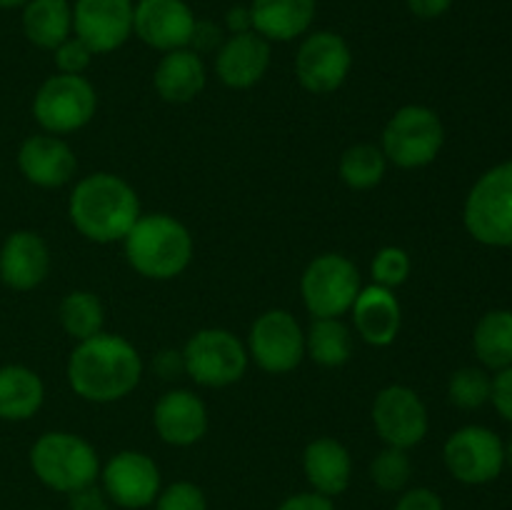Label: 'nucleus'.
<instances>
[{"label":"nucleus","instance_id":"1","mask_svg":"<svg viewBox=\"0 0 512 510\" xmlns=\"http://www.w3.org/2000/svg\"><path fill=\"white\" fill-rule=\"evenodd\" d=\"M65 373L78 398L88 403H115L138 388L143 360L123 335L98 333L75 345Z\"/></svg>","mask_w":512,"mask_h":510},{"label":"nucleus","instance_id":"2","mask_svg":"<svg viewBox=\"0 0 512 510\" xmlns=\"http://www.w3.org/2000/svg\"><path fill=\"white\" fill-rule=\"evenodd\" d=\"M68 215L83 238L105 245L123 240L143 213L128 180L115 173H93L75 183Z\"/></svg>","mask_w":512,"mask_h":510},{"label":"nucleus","instance_id":"3","mask_svg":"<svg viewBox=\"0 0 512 510\" xmlns=\"http://www.w3.org/2000/svg\"><path fill=\"white\" fill-rule=\"evenodd\" d=\"M130 268L148 280L178 278L193 260V235L168 213L140 215L123 238Z\"/></svg>","mask_w":512,"mask_h":510},{"label":"nucleus","instance_id":"4","mask_svg":"<svg viewBox=\"0 0 512 510\" xmlns=\"http://www.w3.org/2000/svg\"><path fill=\"white\" fill-rule=\"evenodd\" d=\"M30 468L50 490L70 495L95 483L100 475V460L85 438L65 430H50L30 448Z\"/></svg>","mask_w":512,"mask_h":510},{"label":"nucleus","instance_id":"5","mask_svg":"<svg viewBox=\"0 0 512 510\" xmlns=\"http://www.w3.org/2000/svg\"><path fill=\"white\" fill-rule=\"evenodd\" d=\"M470 238L490 248H512V160L485 170L463 208Z\"/></svg>","mask_w":512,"mask_h":510},{"label":"nucleus","instance_id":"6","mask_svg":"<svg viewBox=\"0 0 512 510\" xmlns=\"http://www.w3.org/2000/svg\"><path fill=\"white\" fill-rule=\"evenodd\" d=\"M445 145V125L428 105H403L385 123L380 150L398 168H425Z\"/></svg>","mask_w":512,"mask_h":510},{"label":"nucleus","instance_id":"7","mask_svg":"<svg viewBox=\"0 0 512 510\" xmlns=\"http://www.w3.org/2000/svg\"><path fill=\"white\" fill-rule=\"evenodd\" d=\"M248 348L225 328H203L183 348L185 375L203 388H228L248 370Z\"/></svg>","mask_w":512,"mask_h":510},{"label":"nucleus","instance_id":"8","mask_svg":"<svg viewBox=\"0 0 512 510\" xmlns=\"http://www.w3.org/2000/svg\"><path fill=\"white\" fill-rule=\"evenodd\" d=\"M98 110V93L85 75H50L33 98V118L45 133L65 135L85 128Z\"/></svg>","mask_w":512,"mask_h":510},{"label":"nucleus","instance_id":"9","mask_svg":"<svg viewBox=\"0 0 512 510\" xmlns=\"http://www.w3.org/2000/svg\"><path fill=\"white\" fill-rule=\"evenodd\" d=\"M360 288V270L340 253L318 255L300 278L303 303L313 318H343L353 308Z\"/></svg>","mask_w":512,"mask_h":510},{"label":"nucleus","instance_id":"10","mask_svg":"<svg viewBox=\"0 0 512 510\" xmlns=\"http://www.w3.org/2000/svg\"><path fill=\"white\" fill-rule=\"evenodd\" d=\"M443 460L448 473L460 483H493L505 468V443L485 425H465L445 440Z\"/></svg>","mask_w":512,"mask_h":510},{"label":"nucleus","instance_id":"11","mask_svg":"<svg viewBox=\"0 0 512 510\" xmlns=\"http://www.w3.org/2000/svg\"><path fill=\"white\" fill-rule=\"evenodd\" d=\"M248 355L260 370L285 375L298 368L305 358V333L288 310H265L250 325Z\"/></svg>","mask_w":512,"mask_h":510},{"label":"nucleus","instance_id":"12","mask_svg":"<svg viewBox=\"0 0 512 510\" xmlns=\"http://www.w3.org/2000/svg\"><path fill=\"white\" fill-rule=\"evenodd\" d=\"M353 53L343 35L333 30H315L305 35L295 55V78L308 93H335L348 80Z\"/></svg>","mask_w":512,"mask_h":510},{"label":"nucleus","instance_id":"13","mask_svg":"<svg viewBox=\"0 0 512 510\" xmlns=\"http://www.w3.org/2000/svg\"><path fill=\"white\" fill-rule=\"evenodd\" d=\"M373 425L385 445L410 450L428 435V408L410 385H388L373 400Z\"/></svg>","mask_w":512,"mask_h":510},{"label":"nucleus","instance_id":"14","mask_svg":"<svg viewBox=\"0 0 512 510\" xmlns=\"http://www.w3.org/2000/svg\"><path fill=\"white\" fill-rule=\"evenodd\" d=\"M133 0H75L73 35L95 55L123 48L133 35Z\"/></svg>","mask_w":512,"mask_h":510},{"label":"nucleus","instance_id":"15","mask_svg":"<svg viewBox=\"0 0 512 510\" xmlns=\"http://www.w3.org/2000/svg\"><path fill=\"white\" fill-rule=\"evenodd\" d=\"M103 490L115 505L128 510L148 508L160 493V470L140 450H120L105 463Z\"/></svg>","mask_w":512,"mask_h":510},{"label":"nucleus","instance_id":"16","mask_svg":"<svg viewBox=\"0 0 512 510\" xmlns=\"http://www.w3.org/2000/svg\"><path fill=\"white\" fill-rule=\"evenodd\" d=\"M195 13L185 0H138L133 13V35L148 48L170 50L188 48L195 28Z\"/></svg>","mask_w":512,"mask_h":510},{"label":"nucleus","instance_id":"17","mask_svg":"<svg viewBox=\"0 0 512 510\" xmlns=\"http://www.w3.org/2000/svg\"><path fill=\"white\" fill-rule=\"evenodd\" d=\"M18 170L30 185L60 188L78 170V158L63 138L50 133L30 135L18 148Z\"/></svg>","mask_w":512,"mask_h":510},{"label":"nucleus","instance_id":"18","mask_svg":"<svg viewBox=\"0 0 512 510\" xmlns=\"http://www.w3.org/2000/svg\"><path fill=\"white\" fill-rule=\"evenodd\" d=\"M50 248L35 230H13L0 245V280L10 290H33L48 278Z\"/></svg>","mask_w":512,"mask_h":510},{"label":"nucleus","instance_id":"19","mask_svg":"<svg viewBox=\"0 0 512 510\" xmlns=\"http://www.w3.org/2000/svg\"><path fill=\"white\" fill-rule=\"evenodd\" d=\"M153 425L160 440L188 448L208 433V408L193 390H168L155 403Z\"/></svg>","mask_w":512,"mask_h":510},{"label":"nucleus","instance_id":"20","mask_svg":"<svg viewBox=\"0 0 512 510\" xmlns=\"http://www.w3.org/2000/svg\"><path fill=\"white\" fill-rule=\"evenodd\" d=\"M270 68V40L255 30L230 35L215 53V73L228 88L245 90L263 80Z\"/></svg>","mask_w":512,"mask_h":510},{"label":"nucleus","instance_id":"21","mask_svg":"<svg viewBox=\"0 0 512 510\" xmlns=\"http://www.w3.org/2000/svg\"><path fill=\"white\" fill-rule=\"evenodd\" d=\"M350 313H353L355 330L368 345L385 348L398 338L403 313H400V303L390 288L375 283L360 288Z\"/></svg>","mask_w":512,"mask_h":510},{"label":"nucleus","instance_id":"22","mask_svg":"<svg viewBox=\"0 0 512 510\" xmlns=\"http://www.w3.org/2000/svg\"><path fill=\"white\" fill-rule=\"evenodd\" d=\"M208 83L205 63L195 50L178 48L170 50L155 65L153 85L165 103H190L198 98Z\"/></svg>","mask_w":512,"mask_h":510},{"label":"nucleus","instance_id":"23","mask_svg":"<svg viewBox=\"0 0 512 510\" xmlns=\"http://www.w3.org/2000/svg\"><path fill=\"white\" fill-rule=\"evenodd\" d=\"M318 0H253V30L270 43H288L310 30Z\"/></svg>","mask_w":512,"mask_h":510},{"label":"nucleus","instance_id":"24","mask_svg":"<svg viewBox=\"0 0 512 510\" xmlns=\"http://www.w3.org/2000/svg\"><path fill=\"white\" fill-rule=\"evenodd\" d=\"M303 470L315 493L325 498L345 493L353 475V460L348 448L335 438H318L308 443L303 453Z\"/></svg>","mask_w":512,"mask_h":510},{"label":"nucleus","instance_id":"25","mask_svg":"<svg viewBox=\"0 0 512 510\" xmlns=\"http://www.w3.org/2000/svg\"><path fill=\"white\" fill-rule=\"evenodd\" d=\"M45 400V385L28 365H0V420L23 423L30 420Z\"/></svg>","mask_w":512,"mask_h":510},{"label":"nucleus","instance_id":"26","mask_svg":"<svg viewBox=\"0 0 512 510\" xmlns=\"http://www.w3.org/2000/svg\"><path fill=\"white\" fill-rule=\"evenodd\" d=\"M23 33L35 48L55 50L73 35V3L70 0H30L20 15Z\"/></svg>","mask_w":512,"mask_h":510},{"label":"nucleus","instance_id":"27","mask_svg":"<svg viewBox=\"0 0 512 510\" xmlns=\"http://www.w3.org/2000/svg\"><path fill=\"white\" fill-rule=\"evenodd\" d=\"M473 350L488 370L512 365V310H488L473 330Z\"/></svg>","mask_w":512,"mask_h":510},{"label":"nucleus","instance_id":"28","mask_svg":"<svg viewBox=\"0 0 512 510\" xmlns=\"http://www.w3.org/2000/svg\"><path fill=\"white\" fill-rule=\"evenodd\" d=\"M305 355L323 368H340L353 355V335L340 318H315L305 333Z\"/></svg>","mask_w":512,"mask_h":510},{"label":"nucleus","instance_id":"29","mask_svg":"<svg viewBox=\"0 0 512 510\" xmlns=\"http://www.w3.org/2000/svg\"><path fill=\"white\" fill-rule=\"evenodd\" d=\"M58 320L63 325L65 333L73 340H88L93 335L103 333L105 310L103 303L90 290H73L60 300Z\"/></svg>","mask_w":512,"mask_h":510},{"label":"nucleus","instance_id":"30","mask_svg":"<svg viewBox=\"0 0 512 510\" xmlns=\"http://www.w3.org/2000/svg\"><path fill=\"white\" fill-rule=\"evenodd\" d=\"M340 178L353 190H370L385 178L388 170V158L383 150L373 143L350 145L340 158Z\"/></svg>","mask_w":512,"mask_h":510},{"label":"nucleus","instance_id":"31","mask_svg":"<svg viewBox=\"0 0 512 510\" xmlns=\"http://www.w3.org/2000/svg\"><path fill=\"white\" fill-rule=\"evenodd\" d=\"M490 390H493V378L483 368H460L450 375L448 380V398L455 408L460 410H478L490 403Z\"/></svg>","mask_w":512,"mask_h":510},{"label":"nucleus","instance_id":"32","mask_svg":"<svg viewBox=\"0 0 512 510\" xmlns=\"http://www.w3.org/2000/svg\"><path fill=\"white\" fill-rule=\"evenodd\" d=\"M413 475V463L408 458V450L385 445L370 463V478L385 493H398L408 485Z\"/></svg>","mask_w":512,"mask_h":510},{"label":"nucleus","instance_id":"33","mask_svg":"<svg viewBox=\"0 0 512 510\" xmlns=\"http://www.w3.org/2000/svg\"><path fill=\"white\" fill-rule=\"evenodd\" d=\"M410 268H413L410 255L403 248H398V245H385V248H380L375 253L373 263H370V273H373L375 285H383V288L390 290L398 288V285H403L408 280Z\"/></svg>","mask_w":512,"mask_h":510},{"label":"nucleus","instance_id":"34","mask_svg":"<svg viewBox=\"0 0 512 510\" xmlns=\"http://www.w3.org/2000/svg\"><path fill=\"white\" fill-rule=\"evenodd\" d=\"M155 510H208L205 493L190 480H178L160 490L155 498Z\"/></svg>","mask_w":512,"mask_h":510},{"label":"nucleus","instance_id":"35","mask_svg":"<svg viewBox=\"0 0 512 510\" xmlns=\"http://www.w3.org/2000/svg\"><path fill=\"white\" fill-rule=\"evenodd\" d=\"M93 55V50H90L83 40L75 38V35H70L68 40H63V43L53 50L55 68L63 75H83L85 70L90 68V63H93Z\"/></svg>","mask_w":512,"mask_h":510},{"label":"nucleus","instance_id":"36","mask_svg":"<svg viewBox=\"0 0 512 510\" xmlns=\"http://www.w3.org/2000/svg\"><path fill=\"white\" fill-rule=\"evenodd\" d=\"M490 403L495 405L500 418L512 423V365L495 373L493 390H490Z\"/></svg>","mask_w":512,"mask_h":510},{"label":"nucleus","instance_id":"37","mask_svg":"<svg viewBox=\"0 0 512 510\" xmlns=\"http://www.w3.org/2000/svg\"><path fill=\"white\" fill-rule=\"evenodd\" d=\"M395 510H445L443 500L430 488H410L400 495Z\"/></svg>","mask_w":512,"mask_h":510},{"label":"nucleus","instance_id":"38","mask_svg":"<svg viewBox=\"0 0 512 510\" xmlns=\"http://www.w3.org/2000/svg\"><path fill=\"white\" fill-rule=\"evenodd\" d=\"M223 45V33L215 23L210 20H195V28H193V38H190V50L195 53H208V50H218Z\"/></svg>","mask_w":512,"mask_h":510},{"label":"nucleus","instance_id":"39","mask_svg":"<svg viewBox=\"0 0 512 510\" xmlns=\"http://www.w3.org/2000/svg\"><path fill=\"white\" fill-rule=\"evenodd\" d=\"M70 510H108V495L105 490L85 485V488L70 493Z\"/></svg>","mask_w":512,"mask_h":510},{"label":"nucleus","instance_id":"40","mask_svg":"<svg viewBox=\"0 0 512 510\" xmlns=\"http://www.w3.org/2000/svg\"><path fill=\"white\" fill-rule=\"evenodd\" d=\"M153 368L160 378L165 380H173L178 375L185 373V363H183V350H173V348H165L155 355L153 360Z\"/></svg>","mask_w":512,"mask_h":510},{"label":"nucleus","instance_id":"41","mask_svg":"<svg viewBox=\"0 0 512 510\" xmlns=\"http://www.w3.org/2000/svg\"><path fill=\"white\" fill-rule=\"evenodd\" d=\"M278 510H335L333 500L325 498L320 493H298L285 498L283 503L278 505Z\"/></svg>","mask_w":512,"mask_h":510},{"label":"nucleus","instance_id":"42","mask_svg":"<svg viewBox=\"0 0 512 510\" xmlns=\"http://www.w3.org/2000/svg\"><path fill=\"white\" fill-rule=\"evenodd\" d=\"M408 10L420 20H435L453 8L455 0H405Z\"/></svg>","mask_w":512,"mask_h":510},{"label":"nucleus","instance_id":"43","mask_svg":"<svg viewBox=\"0 0 512 510\" xmlns=\"http://www.w3.org/2000/svg\"><path fill=\"white\" fill-rule=\"evenodd\" d=\"M225 25H228L230 35L248 33V30H253V15H250V5H235V8H230L228 15H225Z\"/></svg>","mask_w":512,"mask_h":510},{"label":"nucleus","instance_id":"44","mask_svg":"<svg viewBox=\"0 0 512 510\" xmlns=\"http://www.w3.org/2000/svg\"><path fill=\"white\" fill-rule=\"evenodd\" d=\"M30 0H0V10H23Z\"/></svg>","mask_w":512,"mask_h":510},{"label":"nucleus","instance_id":"45","mask_svg":"<svg viewBox=\"0 0 512 510\" xmlns=\"http://www.w3.org/2000/svg\"><path fill=\"white\" fill-rule=\"evenodd\" d=\"M505 463L512 465V438L508 440V445H505Z\"/></svg>","mask_w":512,"mask_h":510}]
</instances>
